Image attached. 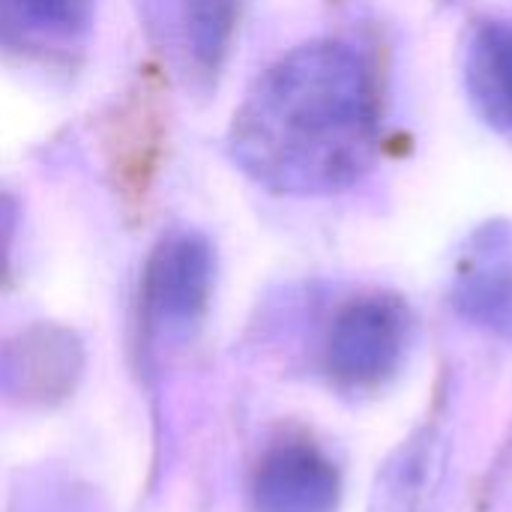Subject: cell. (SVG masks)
<instances>
[{"instance_id": "1", "label": "cell", "mask_w": 512, "mask_h": 512, "mask_svg": "<svg viewBox=\"0 0 512 512\" xmlns=\"http://www.w3.org/2000/svg\"><path fill=\"white\" fill-rule=\"evenodd\" d=\"M234 162L276 195H333L354 186L378 147V90L348 42H306L276 60L231 123Z\"/></svg>"}, {"instance_id": "2", "label": "cell", "mask_w": 512, "mask_h": 512, "mask_svg": "<svg viewBox=\"0 0 512 512\" xmlns=\"http://www.w3.org/2000/svg\"><path fill=\"white\" fill-rule=\"evenodd\" d=\"M96 0H0V54L72 63L90 42Z\"/></svg>"}, {"instance_id": "3", "label": "cell", "mask_w": 512, "mask_h": 512, "mask_svg": "<svg viewBox=\"0 0 512 512\" xmlns=\"http://www.w3.org/2000/svg\"><path fill=\"white\" fill-rule=\"evenodd\" d=\"M408 309L396 297H366L348 306L333 330L330 354L345 381L369 384L387 378L408 342Z\"/></svg>"}, {"instance_id": "4", "label": "cell", "mask_w": 512, "mask_h": 512, "mask_svg": "<svg viewBox=\"0 0 512 512\" xmlns=\"http://www.w3.org/2000/svg\"><path fill=\"white\" fill-rule=\"evenodd\" d=\"M150 6L183 69L198 81L216 78L231 51L240 0H150Z\"/></svg>"}, {"instance_id": "5", "label": "cell", "mask_w": 512, "mask_h": 512, "mask_svg": "<svg viewBox=\"0 0 512 512\" xmlns=\"http://www.w3.org/2000/svg\"><path fill=\"white\" fill-rule=\"evenodd\" d=\"M465 90L489 126L512 132L510 21H486L471 33L465 48Z\"/></svg>"}, {"instance_id": "6", "label": "cell", "mask_w": 512, "mask_h": 512, "mask_svg": "<svg viewBox=\"0 0 512 512\" xmlns=\"http://www.w3.org/2000/svg\"><path fill=\"white\" fill-rule=\"evenodd\" d=\"M336 474L315 453H288L270 471V512H330L336 504Z\"/></svg>"}, {"instance_id": "7", "label": "cell", "mask_w": 512, "mask_h": 512, "mask_svg": "<svg viewBox=\"0 0 512 512\" xmlns=\"http://www.w3.org/2000/svg\"><path fill=\"white\" fill-rule=\"evenodd\" d=\"M459 303L465 315L489 327H512V261L489 246L462 276Z\"/></svg>"}]
</instances>
